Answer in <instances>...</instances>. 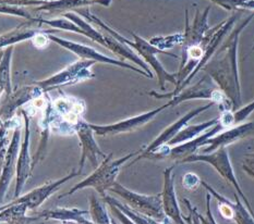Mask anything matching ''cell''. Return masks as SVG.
Returning a JSON list of instances; mask_svg holds the SVG:
<instances>
[{
  "label": "cell",
  "mask_w": 254,
  "mask_h": 224,
  "mask_svg": "<svg viewBox=\"0 0 254 224\" xmlns=\"http://www.w3.org/2000/svg\"><path fill=\"white\" fill-rule=\"evenodd\" d=\"M254 19V11L239 23L225 38L218 50L204 65V72L211 76L218 89L233 103V112L238 110L242 103L241 86L238 71V45L241 33Z\"/></svg>",
  "instance_id": "cell-1"
},
{
  "label": "cell",
  "mask_w": 254,
  "mask_h": 224,
  "mask_svg": "<svg viewBox=\"0 0 254 224\" xmlns=\"http://www.w3.org/2000/svg\"><path fill=\"white\" fill-rule=\"evenodd\" d=\"M237 20H238V14L235 13L231 16H229L228 19H226L223 22H220L219 24L211 27V29L206 32V34L203 37V41L201 43V46L204 50L203 58L200 61V63L197 64V67L194 69V71L191 73L189 78H188L184 82V83H182L178 87V89L175 90L173 92H170V94H167V95H159L156 91H151L150 95L153 97H156V98H173L176 95H178L182 90H185L186 87L191 83L193 78H194V76L198 72H200V71L204 68V65H205L209 61V60L212 59L215 52L218 50V48L220 47V45H222V43L224 42L225 38L227 37V35L231 32V30L234 29V26L237 23Z\"/></svg>",
  "instance_id": "cell-2"
},
{
  "label": "cell",
  "mask_w": 254,
  "mask_h": 224,
  "mask_svg": "<svg viewBox=\"0 0 254 224\" xmlns=\"http://www.w3.org/2000/svg\"><path fill=\"white\" fill-rule=\"evenodd\" d=\"M91 18H92L93 21H95L97 24L101 25L103 29L106 30L108 33H110V34L113 35V37L115 38V40L119 41L120 43H124L125 45L129 46V47H132L133 49H135L136 51H139V53L143 57V59H144L148 64H151V67L157 73L158 83H159V85H161V89L163 90H165V83H166V82H170V83H173V84H175L177 86V73H175V74L168 73L167 71L165 70V68L162 65V63L159 62V60L156 58V56H157L158 53L168 54V56L177 58L176 54H173V53H170V52L161 50V49H158L155 46H153L150 42L143 40L142 37L137 36L135 34H132V35H133L134 42H130L128 40H126V38L121 37L118 34V33H116L112 29H109L108 26H106V24H104L102 21H99L98 19H96L95 16L91 15Z\"/></svg>",
  "instance_id": "cell-3"
},
{
  "label": "cell",
  "mask_w": 254,
  "mask_h": 224,
  "mask_svg": "<svg viewBox=\"0 0 254 224\" xmlns=\"http://www.w3.org/2000/svg\"><path fill=\"white\" fill-rule=\"evenodd\" d=\"M193 99H207L214 103H218L219 108L222 109V112L233 111V103L218 89V86L212 80L211 76L206 73L195 84L191 85L190 87H186L168 102L171 107Z\"/></svg>",
  "instance_id": "cell-4"
},
{
  "label": "cell",
  "mask_w": 254,
  "mask_h": 224,
  "mask_svg": "<svg viewBox=\"0 0 254 224\" xmlns=\"http://www.w3.org/2000/svg\"><path fill=\"white\" fill-rule=\"evenodd\" d=\"M189 162H205L208 163L209 166H212L215 170H216L220 176L223 177L226 182L229 183L231 186H233L236 190V193L239 195V197L242 199V201L246 204L248 210L251 212V215L254 217V210L252 209V206L248 200L247 196L245 195L244 190H242L241 186L238 183V179H237L235 176L234 168L231 166L230 158L228 150L226 147L224 148H219L213 152H209V154H194L190 157H188L181 163H189Z\"/></svg>",
  "instance_id": "cell-5"
},
{
  "label": "cell",
  "mask_w": 254,
  "mask_h": 224,
  "mask_svg": "<svg viewBox=\"0 0 254 224\" xmlns=\"http://www.w3.org/2000/svg\"><path fill=\"white\" fill-rule=\"evenodd\" d=\"M109 190H112V192L120 196L130 208L140 212L142 215L150 217L152 219H155L157 221H164L165 219H167L163 208L162 194L153 196L136 194L125 188L123 185L118 183H115L109 188Z\"/></svg>",
  "instance_id": "cell-6"
},
{
  "label": "cell",
  "mask_w": 254,
  "mask_h": 224,
  "mask_svg": "<svg viewBox=\"0 0 254 224\" xmlns=\"http://www.w3.org/2000/svg\"><path fill=\"white\" fill-rule=\"evenodd\" d=\"M139 154H140V151L133 152V154H130V155L121 158V159L116 160L112 163H109V160L112 159V155H109L108 158H107V160L105 161L103 165L92 174L91 177H88L86 179H84V181L81 182L80 184L75 185L73 188H71L70 192L63 195L62 197H64V196H65V195L73 194L78 189L84 188V187H87V186L95 187L97 192H99L104 196L105 190L109 189L115 184L114 179H115L116 177H117L120 166L123 165V163H125L127 160H129L132 156H136Z\"/></svg>",
  "instance_id": "cell-7"
},
{
  "label": "cell",
  "mask_w": 254,
  "mask_h": 224,
  "mask_svg": "<svg viewBox=\"0 0 254 224\" xmlns=\"http://www.w3.org/2000/svg\"><path fill=\"white\" fill-rule=\"evenodd\" d=\"M214 105H215L214 102L209 101L207 105H205V106H201V107H197L195 109H192L191 111H189L186 114V116H184L181 119H179L178 121H176L175 123L169 125L168 128H166L163 131V133L161 135L157 136L155 140H154L152 144H150V146H148L147 148H145L144 151H143V152L141 151V155L137 157L136 160H140L141 158H146L148 155L153 154V152H155L157 149L161 148V147L167 145L169 141L173 139L175 136L186 127L190 120H192L193 118H195L196 116H198V114H200L201 112H204L205 110H207V109L212 108Z\"/></svg>",
  "instance_id": "cell-8"
},
{
  "label": "cell",
  "mask_w": 254,
  "mask_h": 224,
  "mask_svg": "<svg viewBox=\"0 0 254 224\" xmlns=\"http://www.w3.org/2000/svg\"><path fill=\"white\" fill-rule=\"evenodd\" d=\"M170 107V103L167 102L166 105L159 107L155 110L148 111L146 113L140 114V116H136L133 118L127 119L125 121L118 122L116 124L112 125H92L90 124L91 129L98 135H108V134H119V133H126V132H131V131L137 130L139 128L143 127V125L148 123L151 120L156 117L158 113H161L164 109Z\"/></svg>",
  "instance_id": "cell-9"
},
{
  "label": "cell",
  "mask_w": 254,
  "mask_h": 224,
  "mask_svg": "<svg viewBox=\"0 0 254 224\" xmlns=\"http://www.w3.org/2000/svg\"><path fill=\"white\" fill-rule=\"evenodd\" d=\"M209 11H211V5L206 7L203 12L196 9L192 23H190L188 11H186V31L184 34L185 41L184 44H182V50H186L189 47L201 45L203 37L205 36L206 32L211 29V26L208 25Z\"/></svg>",
  "instance_id": "cell-10"
},
{
  "label": "cell",
  "mask_w": 254,
  "mask_h": 224,
  "mask_svg": "<svg viewBox=\"0 0 254 224\" xmlns=\"http://www.w3.org/2000/svg\"><path fill=\"white\" fill-rule=\"evenodd\" d=\"M174 169L175 166L166 169L164 172V188L162 194V201L164 212L167 218L173 220L176 224H187L185 216L181 214L174 182Z\"/></svg>",
  "instance_id": "cell-11"
},
{
  "label": "cell",
  "mask_w": 254,
  "mask_h": 224,
  "mask_svg": "<svg viewBox=\"0 0 254 224\" xmlns=\"http://www.w3.org/2000/svg\"><path fill=\"white\" fill-rule=\"evenodd\" d=\"M254 132V121L252 122H247V123H241L239 125H236V127L226 129L224 132L215 135L214 137L209 138L205 146L206 148L203 149V154H209V152H213L219 148H224L226 147L227 148L228 145H231L242 139L246 136L250 135Z\"/></svg>",
  "instance_id": "cell-12"
},
{
  "label": "cell",
  "mask_w": 254,
  "mask_h": 224,
  "mask_svg": "<svg viewBox=\"0 0 254 224\" xmlns=\"http://www.w3.org/2000/svg\"><path fill=\"white\" fill-rule=\"evenodd\" d=\"M49 38H51V40H53L55 43H57V44H59V45H62L64 48H67V49H69V50L76 53L82 59H91V60H93V61L117 64V65H120V67L128 68L130 70H133V71H135V72H137V73H140L142 75L147 76V78H150V76H148V74L145 72V71H142L140 69H136L135 67H132V65H130V64H127V63H124V62L119 61V60L110 59V58L104 56V54L97 52L96 50H94V49L87 47V46L80 45V44H76V43H73V42L65 41V40H63V38H59V37L53 36V35L49 36Z\"/></svg>",
  "instance_id": "cell-13"
},
{
  "label": "cell",
  "mask_w": 254,
  "mask_h": 224,
  "mask_svg": "<svg viewBox=\"0 0 254 224\" xmlns=\"http://www.w3.org/2000/svg\"><path fill=\"white\" fill-rule=\"evenodd\" d=\"M93 63L94 61L90 62V61H84V60L83 61L76 62L73 65H70L69 68L63 71V72L53 76V78H51L49 80L38 83V87L48 89V87H54V86L63 85V84H70L83 79H87L88 76H91V72L87 69L90 68Z\"/></svg>",
  "instance_id": "cell-14"
},
{
  "label": "cell",
  "mask_w": 254,
  "mask_h": 224,
  "mask_svg": "<svg viewBox=\"0 0 254 224\" xmlns=\"http://www.w3.org/2000/svg\"><path fill=\"white\" fill-rule=\"evenodd\" d=\"M78 174H80V173L70 174L69 177L64 178V179H60V181H58V182H55V183L48 184V185H44V186L32 190L31 193H29L27 195L23 196V197H21L14 201L15 203L24 204L27 207V209H35V208H37V207H40L54 192H56V189L60 186V185L64 183L70 178L78 176Z\"/></svg>",
  "instance_id": "cell-15"
},
{
  "label": "cell",
  "mask_w": 254,
  "mask_h": 224,
  "mask_svg": "<svg viewBox=\"0 0 254 224\" xmlns=\"http://www.w3.org/2000/svg\"><path fill=\"white\" fill-rule=\"evenodd\" d=\"M219 122V117L214 118L212 120H208L206 122H203L200 124L189 125V127H185L180 132L177 134L175 137L171 139L167 146H176L182 143H186L188 140H191L193 138L200 136L202 133L206 132L207 130L213 128L214 125H216Z\"/></svg>",
  "instance_id": "cell-16"
},
{
  "label": "cell",
  "mask_w": 254,
  "mask_h": 224,
  "mask_svg": "<svg viewBox=\"0 0 254 224\" xmlns=\"http://www.w3.org/2000/svg\"><path fill=\"white\" fill-rule=\"evenodd\" d=\"M25 122H26V133H25V139L23 141V145H22V150L19 158V163H18V182H16V187H15V197H18L20 195L22 187L25 183V179L29 176V152H27V148H29V136H30V131H29V120L25 116Z\"/></svg>",
  "instance_id": "cell-17"
},
{
  "label": "cell",
  "mask_w": 254,
  "mask_h": 224,
  "mask_svg": "<svg viewBox=\"0 0 254 224\" xmlns=\"http://www.w3.org/2000/svg\"><path fill=\"white\" fill-rule=\"evenodd\" d=\"M18 143H19V131H15L13 135V139L11 141V145L9 146V150L7 154V159H5V163L3 167V172L1 179H0V204L3 200L4 194L7 192L8 185L10 178L12 176V166L14 163L15 154L18 151Z\"/></svg>",
  "instance_id": "cell-18"
},
{
  "label": "cell",
  "mask_w": 254,
  "mask_h": 224,
  "mask_svg": "<svg viewBox=\"0 0 254 224\" xmlns=\"http://www.w3.org/2000/svg\"><path fill=\"white\" fill-rule=\"evenodd\" d=\"M11 53H12V48H9L5 52L0 53V90H5L7 92L10 90L9 61Z\"/></svg>",
  "instance_id": "cell-19"
},
{
  "label": "cell",
  "mask_w": 254,
  "mask_h": 224,
  "mask_svg": "<svg viewBox=\"0 0 254 224\" xmlns=\"http://www.w3.org/2000/svg\"><path fill=\"white\" fill-rule=\"evenodd\" d=\"M185 41L184 34H175L170 36H164V37H154L150 41L153 46L161 49L164 51V49H170L175 47L176 45H182Z\"/></svg>",
  "instance_id": "cell-20"
},
{
  "label": "cell",
  "mask_w": 254,
  "mask_h": 224,
  "mask_svg": "<svg viewBox=\"0 0 254 224\" xmlns=\"http://www.w3.org/2000/svg\"><path fill=\"white\" fill-rule=\"evenodd\" d=\"M90 215L91 219L95 224H113L109 221V218L107 215V211L105 210L104 207L96 200L95 196H91L90 201Z\"/></svg>",
  "instance_id": "cell-21"
},
{
  "label": "cell",
  "mask_w": 254,
  "mask_h": 224,
  "mask_svg": "<svg viewBox=\"0 0 254 224\" xmlns=\"http://www.w3.org/2000/svg\"><path fill=\"white\" fill-rule=\"evenodd\" d=\"M211 1L230 12L236 10H245V4L248 0H211Z\"/></svg>",
  "instance_id": "cell-22"
},
{
  "label": "cell",
  "mask_w": 254,
  "mask_h": 224,
  "mask_svg": "<svg viewBox=\"0 0 254 224\" xmlns=\"http://www.w3.org/2000/svg\"><path fill=\"white\" fill-rule=\"evenodd\" d=\"M254 111V100L250 102L248 106H245L244 108L238 109V110L233 112V118H234V125H239L242 123L245 120L248 119V117Z\"/></svg>",
  "instance_id": "cell-23"
},
{
  "label": "cell",
  "mask_w": 254,
  "mask_h": 224,
  "mask_svg": "<svg viewBox=\"0 0 254 224\" xmlns=\"http://www.w3.org/2000/svg\"><path fill=\"white\" fill-rule=\"evenodd\" d=\"M211 198L212 195L207 194L206 195V211H205V216H202L201 214H198V218H200L201 224H218L215 220V218L213 216L212 208H211Z\"/></svg>",
  "instance_id": "cell-24"
},
{
  "label": "cell",
  "mask_w": 254,
  "mask_h": 224,
  "mask_svg": "<svg viewBox=\"0 0 254 224\" xmlns=\"http://www.w3.org/2000/svg\"><path fill=\"white\" fill-rule=\"evenodd\" d=\"M242 169H244V171L248 176L254 179V152L248 154L245 157L244 162H242Z\"/></svg>",
  "instance_id": "cell-25"
},
{
  "label": "cell",
  "mask_w": 254,
  "mask_h": 224,
  "mask_svg": "<svg viewBox=\"0 0 254 224\" xmlns=\"http://www.w3.org/2000/svg\"><path fill=\"white\" fill-rule=\"evenodd\" d=\"M200 178H198L196 174L189 173L187 176L184 177V179H182V183H184V186L188 189H193L195 188L198 184H200Z\"/></svg>",
  "instance_id": "cell-26"
},
{
  "label": "cell",
  "mask_w": 254,
  "mask_h": 224,
  "mask_svg": "<svg viewBox=\"0 0 254 224\" xmlns=\"http://www.w3.org/2000/svg\"><path fill=\"white\" fill-rule=\"evenodd\" d=\"M109 207H110V210H112V212L114 214V216H116V218L123 223V224H135L133 221H132L130 218L127 216L126 214H124L123 211H121L118 207H116L115 205L113 204H108Z\"/></svg>",
  "instance_id": "cell-27"
},
{
  "label": "cell",
  "mask_w": 254,
  "mask_h": 224,
  "mask_svg": "<svg viewBox=\"0 0 254 224\" xmlns=\"http://www.w3.org/2000/svg\"><path fill=\"white\" fill-rule=\"evenodd\" d=\"M33 42H34V45L36 47H44L47 45V38L42 34H37Z\"/></svg>",
  "instance_id": "cell-28"
},
{
  "label": "cell",
  "mask_w": 254,
  "mask_h": 224,
  "mask_svg": "<svg viewBox=\"0 0 254 224\" xmlns=\"http://www.w3.org/2000/svg\"><path fill=\"white\" fill-rule=\"evenodd\" d=\"M69 224H78V223H75V222H70Z\"/></svg>",
  "instance_id": "cell-29"
},
{
  "label": "cell",
  "mask_w": 254,
  "mask_h": 224,
  "mask_svg": "<svg viewBox=\"0 0 254 224\" xmlns=\"http://www.w3.org/2000/svg\"><path fill=\"white\" fill-rule=\"evenodd\" d=\"M252 50H254V45H253V47H252Z\"/></svg>",
  "instance_id": "cell-30"
}]
</instances>
